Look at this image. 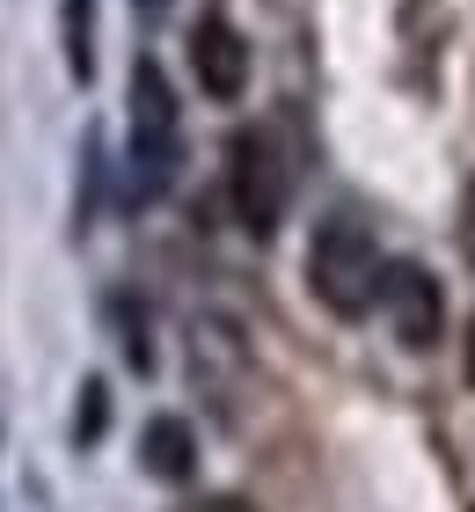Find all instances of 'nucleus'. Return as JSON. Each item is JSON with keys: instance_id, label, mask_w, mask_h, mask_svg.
Masks as SVG:
<instances>
[{"instance_id": "obj_1", "label": "nucleus", "mask_w": 475, "mask_h": 512, "mask_svg": "<svg viewBox=\"0 0 475 512\" xmlns=\"http://www.w3.org/2000/svg\"><path fill=\"white\" fill-rule=\"evenodd\" d=\"M380 286H388V256H380L373 227L351 220V213H329L307 242V293L322 300L329 315L359 322L380 308Z\"/></svg>"}, {"instance_id": "obj_2", "label": "nucleus", "mask_w": 475, "mask_h": 512, "mask_svg": "<svg viewBox=\"0 0 475 512\" xmlns=\"http://www.w3.org/2000/svg\"><path fill=\"white\" fill-rule=\"evenodd\" d=\"M183 169V110H176V88L154 59L132 66V198L147 205L176 183Z\"/></svg>"}, {"instance_id": "obj_3", "label": "nucleus", "mask_w": 475, "mask_h": 512, "mask_svg": "<svg viewBox=\"0 0 475 512\" xmlns=\"http://www.w3.org/2000/svg\"><path fill=\"white\" fill-rule=\"evenodd\" d=\"M285 198H293V169H285L278 139L256 125V132H234L227 147V205L249 235H278L285 220Z\"/></svg>"}, {"instance_id": "obj_4", "label": "nucleus", "mask_w": 475, "mask_h": 512, "mask_svg": "<svg viewBox=\"0 0 475 512\" xmlns=\"http://www.w3.org/2000/svg\"><path fill=\"white\" fill-rule=\"evenodd\" d=\"M380 308H388L402 352H432L446 337V293L424 264H388V286H380Z\"/></svg>"}, {"instance_id": "obj_5", "label": "nucleus", "mask_w": 475, "mask_h": 512, "mask_svg": "<svg viewBox=\"0 0 475 512\" xmlns=\"http://www.w3.org/2000/svg\"><path fill=\"white\" fill-rule=\"evenodd\" d=\"M190 74L212 103H242L249 96V44L234 30L227 15H205L198 30H190Z\"/></svg>"}, {"instance_id": "obj_6", "label": "nucleus", "mask_w": 475, "mask_h": 512, "mask_svg": "<svg viewBox=\"0 0 475 512\" xmlns=\"http://www.w3.org/2000/svg\"><path fill=\"white\" fill-rule=\"evenodd\" d=\"M139 454H147V476H161V483H190L198 476V432H190L183 417H169V410L147 425Z\"/></svg>"}, {"instance_id": "obj_7", "label": "nucleus", "mask_w": 475, "mask_h": 512, "mask_svg": "<svg viewBox=\"0 0 475 512\" xmlns=\"http://www.w3.org/2000/svg\"><path fill=\"white\" fill-rule=\"evenodd\" d=\"M59 30H66V74L88 81L95 74V8H88V0H66Z\"/></svg>"}, {"instance_id": "obj_8", "label": "nucleus", "mask_w": 475, "mask_h": 512, "mask_svg": "<svg viewBox=\"0 0 475 512\" xmlns=\"http://www.w3.org/2000/svg\"><path fill=\"white\" fill-rule=\"evenodd\" d=\"M103 425H110V388H103V381H88V388H81V417H74V432H81V439H103Z\"/></svg>"}, {"instance_id": "obj_9", "label": "nucleus", "mask_w": 475, "mask_h": 512, "mask_svg": "<svg viewBox=\"0 0 475 512\" xmlns=\"http://www.w3.org/2000/svg\"><path fill=\"white\" fill-rule=\"evenodd\" d=\"M183 512H256V505H242V498H198V505H183Z\"/></svg>"}, {"instance_id": "obj_10", "label": "nucleus", "mask_w": 475, "mask_h": 512, "mask_svg": "<svg viewBox=\"0 0 475 512\" xmlns=\"http://www.w3.org/2000/svg\"><path fill=\"white\" fill-rule=\"evenodd\" d=\"M468 388H475V315H468Z\"/></svg>"}, {"instance_id": "obj_11", "label": "nucleus", "mask_w": 475, "mask_h": 512, "mask_svg": "<svg viewBox=\"0 0 475 512\" xmlns=\"http://www.w3.org/2000/svg\"><path fill=\"white\" fill-rule=\"evenodd\" d=\"M132 8H139V15H161V8H169V0H132Z\"/></svg>"}, {"instance_id": "obj_12", "label": "nucleus", "mask_w": 475, "mask_h": 512, "mask_svg": "<svg viewBox=\"0 0 475 512\" xmlns=\"http://www.w3.org/2000/svg\"><path fill=\"white\" fill-rule=\"evenodd\" d=\"M468 242H475V205H468Z\"/></svg>"}]
</instances>
